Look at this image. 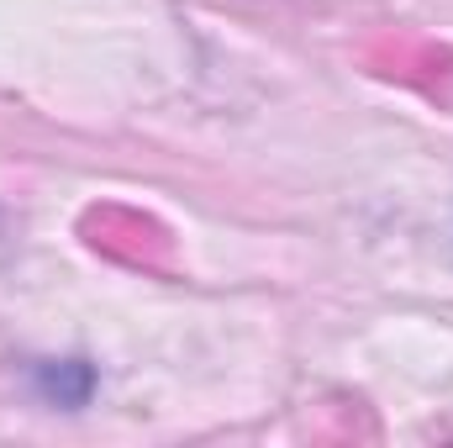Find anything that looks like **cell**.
Listing matches in <instances>:
<instances>
[{
	"instance_id": "1",
	"label": "cell",
	"mask_w": 453,
	"mask_h": 448,
	"mask_svg": "<svg viewBox=\"0 0 453 448\" xmlns=\"http://www.w3.org/2000/svg\"><path fill=\"white\" fill-rule=\"evenodd\" d=\"M37 385H42V396H48V401L80 406V401L90 396L96 375H90V364H80V359H64V364H37Z\"/></svg>"
}]
</instances>
